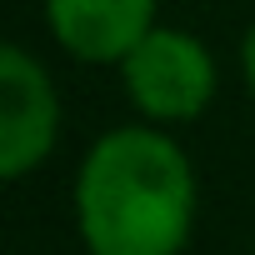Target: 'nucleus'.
<instances>
[{
	"label": "nucleus",
	"instance_id": "nucleus-1",
	"mask_svg": "<svg viewBox=\"0 0 255 255\" xmlns=\"http://www.w3.org/2000/svg\"><path fill=\"white\" fill-rule=\"evenodd\" d=\"M75 225L90 255H180L195 230V170L150 130H105L75 175Z\"/></svg>",
	"mask_w": 255,
	"mask_h": 255
},
{
	"label": "nucleus",
	"instance_id": "nucleus-2",
	"mask_svg": "<svg viewBox=\"0 0 255 255\" xmlns=\"http://www.w3.org/2000/svg\"><path fill=\"white\" fill-rule=\"evenodd\" d=\"M125 90L135 110L155 125H185L215 100V60L210 50L175 25H150L135 50L120 60Z\"/></svg>",
	"mask_w": 255,
	"mask_h": 255
},
{
	"label": "nucleus",
	"instance_id": "nucleus-3",
	"mask_svg": "<svg viewBox=\"0 0 255 255\" xmlns=\"http://www.w3.org/2000/svg\"><path fill=\"white\" fill-rule=\"evenodd\" d=\"M60 135V100L45 65L25 45L0 50V175H30Z\"/></svg>",
	"mask_w": 255,
	"mask_h": 255
},
{
	"label": "nucleus",
	"instance_id": "nucleus-4",
	"mask_svg": "<svg viewBox=\"0 0 255 255\" xmlns=\"http://www.w3.org/2000/svg\"><path fill=\"white\" fill-rule=\"evenodd\" d=\"M50 35L85 65H120L155 25V0H45Z\"/></svg>",
	"mask_w": 255,
	"mask_h": 255
},
{
	"label": "nucleus",
	"instance_id": "nucleus-5",
	"mask_svg": "<svg viewBox=\"0 0 255 255\" xmlns=\"http://www.w3.org/2000/svg\"><path fill=\"white\" fill-rule=\"evenodd\" d=\"M240 70H245V85H250V95H255V20H250V30H245V40H240Z\"/></svg>",
	"mask_w": 255,
	"mask_h": 255
}]
</instances>
